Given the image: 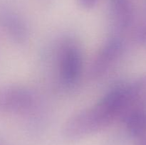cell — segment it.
Instances as JSON below:
<instances>
[{
	"instance_id": "6da1fadb",
	"label": "cell",
	"mask_w": 146,
	"mask_h": 145,
	"mask_svg": "<svg viewBox=\"0 0 146 145\" xmlns=\"http://www.w3.org/2000/svg\"><path fill=\"white\" fill-rule=\"evenodd\" d=\"M125 109L123 88H114L95 105L71 117L63 128L64 136L74 141L99 132L116 119L122 118Z\"/></svg>"
},
{
	"instance_id": "7a4b0ae2",
	"label": "cell",
	"mask_w": 146,
	"mask_h": 145,
	"mask_svg": "<svg viewBox=\"0 0 146 145\" xmlns=\"http://www.w3.org/2000/svg\"><path fill=\"white\" fill-rule=\"evenodd\" d=\"M82 55L78 47L67 44L61 50L58 57V68L61 78L66 84L74 83L82 70Z\"/></svg>"
},
{
	"instance_id": "3957f363",
	"label": "cell",
	"mask_w": 146,
	"mask_h": 145,
	"mask_svg": "<svg viewBox=\"0 0 146 145\" xmlns=\"http://www.w3.org/2000/svg\"><path fill=\"white\" fill-rule=\"evenodd\" d=\"M122 51L123 44L119 38H113L107 41L93 61L88 72L89 76L98 78L104 75L119 58Z\"/></svg>"
},
{
	"instance_id": "277c9868",
	"label": "cell",
	"mask_w": 146,
	"mask_h": 145,
	"mask_svg": "<svg viewBox=\"0 0 146 145\" xmlns=\"http://www.w3.org/2000/svg\"><path fill=\"white\" fill-rule=\"evenodd\" d=\"M34 105L32 94L21 88H6V112L21 113L29 110Z\"/></svg>"
},
{
	"instance_id": "5b68a950",
	"label": "cell",
	"mask_w": 146,
	"mask_h": 145,
	"mask_svg": "<svg viewBox=\"0 0 146 145\" xmlns=\"http://www.w3.org/2000/svg\"><path fill=\"white\" fill-rule=\"evenodd\" d=\"M110 14L117 27L125 29L132 25L134 8L132 0H109Z\"/></svg>"
},
{
	"instance_id": "8992f818",
	"label": "cell",
	"mask_w": 146,
	"mask_h": 145,
	"mask_svg": "<svg viewBox=\"0 0 146 145\" xmlns=\"http://www.w3.org/2000/svg\"><path fill=\"white\" fill-rule=\"evenodd\" d=\"M1 22L11 38L21 43L27 37V28L25 23L14 13L4 11L1 15Z\"/></svg>"
},
{
	"instance_id": "52a82bcc",
	"label": "cell",
	"mask_w": 146,
	"mask_h": 145,
	"mask_svg": "<svg viewBox=\"0 0 146 145\" xmlns=\"http://www.w3.org/2000/svg\"><path fill=\"white\" fill-rule=\"evenodd\" d=\"M122 119L128 132L135 139L146 136V109L130 112Z\"/></svg>"
},
{
	"instance_id": "ba28073f",
	"label": "cell",
	"mask_w": 146,
	"mask_h": 145,
	"mask_svg": "<svg viewBox=\"0 0 146 145\" xmlns=\"http://www.w3.org/2000/svg\"><path fill=\"white\" fill-rule=\"evenodd\" d=\"M78 4L85 9H91L95 7L99 0H77Z\"/></svg>"
},
{
	"instance_id": "9c48e42d",
	"label": "cell",
	"mask_w": 146,
	"mask_h": 145,
	"mask_svg": "<svg viewBox=\"0 0 146 145\" xmlns=\"http://www.w3.org/2000/svg\"><path fill=\"white\" fill-rule=\"evenodd\" d=\"M136 139V145H146V136H145V137L138 138V139Z\"/></svg>"
}]
</instances>
